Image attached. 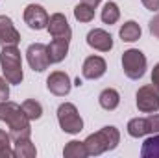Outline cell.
<instances>
[{"instance_id":"1","label":"cell","mask_w":159,"mask_h":158,"mask_svg":"<svg viewBox=\"0 0 159 158\" xmlns=\"http://www.w3.org/2000/svg\"><path fill=\"white\" fill-rule=\"evenodd\" d=\"M0 121L7 123V126H9V136H11L13 141L26 140V138L32 136L30 119L26 117L22 106H19L17 102H11V101L0 102Z\"/></svg>"},{"instance_id":"2","label":"cell","mask_w":159,"mask_h":158,"mask_svg":"<svg viewBox=\"0 0 159 158\" xmlns=\"http://www.w3.org/2000/svg\"><path fill=\"white\" fill-rule=\"evenodd\" d=\"M87 147L89 156H98L106 151H113L117 149L120 143V132L117 126H104L98 132L87 136V140L83 141Z\"/></svg>"},{"instance_id":"3","label":"cell","mask_w":159,"mask_h":158,"mask_svg":"<svg viewBox=\"0 0 159 158\" xmlns=\"http://www.w3.org/2000/svg\"><path fill=\"white\" fill-rule=\"evenodd\" d=\"M0 67L4 73V78L9 84H20L24 78L22 73V58H20V50L13 45V47H2L0 52Z\"/></svg>"},{"instance_id":"4","label":"cell","mask_w":159,"mask_h":158,"mask_svg":"<svg viewBox=\"0 0 159 158\" xmlns=\"http://www.w3.org/2000/svg\"><path fill=\"white\" fill-rule=\"evenodd\" d=\"M57 123L63 132L67 134H80L83 130V119L80 116L78 108L72 102H63L57 108Z\"/></svg>"},{"instance_id":"5","label":"cell","mask_w":159,"mask_h":158,"mask_svg":"<svg viewBox=\"0 0 159 158\" xmlns=\"http://www.w3.org/2000/svg\"><path fill=\"white\" fill-rule=\"evenodd\" d=\"M122 69L129 80H139L146 73V56L139 48H128L122 54Z\"/></svg>"},{"instance_id":"6","label":"cell","mask_w":159,"mask_h":158,"mask_svg":"<svg viewBox=\"0 0 159 158\" xmlns=\"http://www.w3.org/2000/svg\"><path fill=\"white\" fill-rule=\"evenodd\" d=\"M135 104L143 114H154L159 110V91L152 86H143L135 93Z\"/></svg>"},{"instance_id":"7","label":"cell","mask_w":159,"mask_h":158,"mask_svg":"<svg viewBox=\"0 0 159 158\" xmlns=\"http://www.w3.org/2000/svg\"><path fill=\"white\" fill-rule=\"evenodd\" d=\"M26 60L30 63V67L37 73H43L48 69L50 65V60H48V50H46V45L43 43H34L28 47L26 50Z\"/></svg>"},{"instance_id":"8","label":"cell","mask_w":159,"mask_h":158,"mask_svg":"<svg viewBox=\"0 0 159 158\" xmlns=\"http://www.w3.org/2000/svg\"><path fill=\"white\" fill-rule=\"evenodd\" d=\"M46 87L52 95L56 97H65L70 93L72 89V82H70V77L63 71H54L50 73V77L46 78Z\"/></svg>"},{"instance_id":"9","label":"cell","mask_w":159,"mask_h":158,"mask_svg":"<svg viewBox=\"0 0 159 158\" xmlns=\"http://www.w3.org/2000/svg\"><path fill=\"white\" fill-rule=\"evenodd\" d=\"M24 22L32 30H44L48 26V13L39 4H30L24 9Z\"/></svg>"},{"instance_id":"10","label":"cell","mask_w":159,"mask_h":158,"mask_svg":"<svg viewBox=\"0 0 159 158\" xmlns=\"http://www.w3.org/2000/svg\"><path fill=\"white\" fill-rule=\"evenodd\" d=\"M107 71V63L102 56H89L85 58L83 65H81V75L87 80H98L102 78Z\"/></svg>"},{"instance_id":"11","label":"cell","mask_w":159,"mask_h":158,"mask_svg":"<svg viewBox=\"0 0 159 158\" xmlns=\"http://www.w3.org/2000/svg\"><path fill=\"white\" fill-rule=\"evenodd\" d=\"M48 34L52 37H63V39H70L72 37V30L70 24L67 21V17L63 13H54L48 17V26H46Z\"/></svg>"},{"instance_id":"12","label":"cell","mask_w":159,"mask_h":158,"mask_svg":"<svg viewBox=\"0 0 159 158\" xmlns=\"http://www.w3.org/2000/svg\"><path fill=\"white\" fill-rule=\"evenodd\" d=\"M87 45L94 50L100 52H109L113 48V37L109 32L102 30V28H94L87 34Z\"/></svg>"},{"instance_id":"13","label":"cell","mask_w":159,"mask_h":158,"mask_svg":"<svg viewBox=\"0 0 159 158\" xmlns=\"http://www.w3.org/2000/svg\"><path fill=\"white\" fill-rule=\"evenodd\" d=\"M20 43V34L13 26V21L6 15H0V45L2 47H17Z\"/></svg>"},{"instance_id":"14","label":"cell","mask_w":159,"mask_h":158,"mask_svg":"<svg viewBox=\"0 0 159 158\" xmlns=\"http://www.w3.org/2000/svg\"><path fill=\"white\" fill-rule=\"evenodd\" d=\"M69 41L70 39L54 37V39L50 41V45H46L50 63H61L67 58V54H69Z\"/></svg>"},{"instance_id":"15","label":"cell","mask_w":159,"mask_h":158,"mask_svg":"<svg viewBox=\"0 0 159 158\" xmlns=\"http://www.w3.org/2000/svg\"><path fill=\"white\" fill-rule=\"evenodd\" d=\"M128 134H129L131 138H144V136L152 134L148 117L129 119V121H128Z\"/></svg>"},{"instance_id":"16","label":"cell","mask_w":159,"mask_h":158,"mask_svg":"<svg viewBox=\"0 0 159 158\" xmlns=\"http://www.w3.org/2000/svg\"><path fill=\"white\" fill-rule=\"evenodd\" d=\"M98 102H100V106H102L104 110H107V112L117 110V106L120 104L119 91H117V89H113V87L104 89V91L100 93V97H98Z\"/></svg>"},{"instance_id":"17","label":"cell","mask_w":159,"mask_h":158,"mask_svg":"<svg viewBox=\"0 0 159 158\" xmlns=\"http://www.w3.org/2000/svg\"><path fill=\"white\" fill-rule=\"evenodd\" d=\"M141 34H143V30H141V26L135 22V21H128V22H124L122 26H120L119 30V36L122 41H126V43H133V41H137L141 37Z\"/></svg>"},{"instance_id":"18","label":"cell","mask_w":159,"mask_h":158,"mask_svg":"<svg viewBox=\"0 0 159 158\" xmlns=\"http://www.w3.org/2000/svg\"><path fill=\"white\" fill-rule=\"evenodd\" d=\"M63 156L65 158H87L89 153H87V147L83 141H78V140H72L65 145L63 149Z\"/></svg>"},{"instance_id":"19","label":"cell","mask_w":159,"mask_h":158,"mask_svg":"<svg viewBox=\"0 0 159 158\" xmlns=\"http://www.w3.org/2000/svg\"><path fill=\"white\" fill-rule=\"evenodd\" d=\"M13 153H15V156L17 158H35L37 149H35V145L30 141V138H26V140H19V141H15V149H13Z\"/></svg>"},{"instance_id":"20","label":"cell","mask_w":159,"mask_h":158,"mask_svg":"<svg viewBox=\"0 0 159 158\" xmlns=\"http://www.w3.org/2000/svg\"><path fill=\"white\" fill-rule=\"evenodd\" d=\"M143 158H159V134H154L144 140L143 149H141Z\"/></svg>"},{"instance_id":"21","label":"cell","mask_w":159,"mask_h":158,"mask_svg":"<svg viewBox=\"0 0 159 158\" xmlns=\"http://www.w3.org/2000/svg\"><path fill=\"white\" fill-rule=\"evenodd\" d=\"M100 17H102V21H104V24H115L120 19L119 6H117L115 2H106L104 7H102V15H100Z\"/></svg>"},{"instance_id":"22","label":"cell","mask_w":159,"mask_h":158,"mask_svg":"<svg viewBox=\"0 0 159 158\" xmlns=\"http://www.w3.org/2000/svg\"><path fill=\"white\" fill-rule=\"evenodd\" d=\"M22 110H24L26 117L30 119V121H37V119H41V116H43V106H41V102H37L35 99L24 101V102H22Z\"/></svg>"},{"instance_id":"23","label":"cell","mask_w":159,"mask_h":158,"mask_svg":"<svg viewBox=\"0 0 159 158\" xmlns=\"http://www.w3.org/2000/svg\"><path fill=\"white\" fill-rule=\"evenodd\" d=\"M74 17H76V21H80V22H91L94 19V7H91L89 4L81 2V4H78L74 7Z\"/></svg>"},{"instance_id":"24","label":"cell","mask_w":159,"mask_h":158,"mask_svg":"<svg viewBox=\"0 0 159 158\" xmlns=\"http://www.w3.org/2000/svg\"><path fill=\"white\" fill-rule=\"evenodd\" d=\"M15 156L13 149H11V136L0 128V158H9Z\"/></svg>"},{"instance_id":"25","label":"cell","mask_w":159,"mask_h":158,"mask_svg":"<svg viewBox=\"0 0 159 158\" xmlns=\"http://www.w3.org/2000/svg\"><path fill=\"white\" fill-rule=\"evenodd\" d=\"M9 99V82L0 77V102Z\"/></svg>"},{"instance_id":"26","label":"cell","mask_w":159,"mask_h":158,"mask_svg":"<svg viewBox=\"0 0 159 158\" xmlns=\"http://www.w3.org/2000/svg\"><path fill=\"white\" fill-rule=\"evenodd\" d=\"M148 28H150V34L156 37V39H159V13L150 21V24H148Z\"/></svg>"},{"instance_id":"27","label":"cell","mask_w":159,"mask_h":158,"mask_svg":"<svg viewBox=\"0 0 159 158\" xmlns=\"http://www.w3.org/2000/svg\"><path fill=\"white\" fill-rule=\"evenodd\" d=\"M150 130H152V134H159V114H152L150 117Z\"/></svg>"},{"instance_id":"28","label":"cell","mask_w":159,"mask_h":158,"mask_svg":"<svg viewBox=\"0 0 159 158\" xmlns=\"http://www.w3.org/2000/svg\"><path fill=\"white\" fill-rule=\"evenodd\" d=\"M143 6L150 11H157L159 9V0H143Z\"/></svg>"},{"instance_id":"29","label":"cell","mask_w":159,"mask_h":158,"mask_svg":"<svg viewBox=\"0 0 159 158\" xmlns=\"http://www.w3.org/2000/svg\"><path fill=\"white\" fill-rule=\"evenodd\" d=\"M152 86L159 91V63L154 67V71H152Z\"/></svg>"},{"instance_id":"30","label":"cell","mask_w":159,"mask_h":158,"mask_svg":"<svg viewBox=\"0 0 159 158\" xmlns=\"http://www.w3.org/2000/svg\"><path fill=\"white\" fill-rule=\"evenodd\" d=\"M83 2H85V4H89L91 7H96V6H98L102 0H83Z\"/></svg>"}]
</instances>
